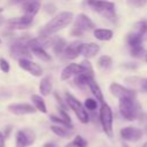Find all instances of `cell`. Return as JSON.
Masks as SVG:
<instances>
[{"instance_id":"1","label":"cell","mask_w":147,"mask_h":147,"mask_svg":"<svg viewBox=\"0 0 147 147\" xmlns=\"http://www.w3.org/2000/svg\"><path fill=\"white\" fill-rule=\"evenodd\" d=\"M74 20V14L71 11H61L55 15L44 28L40 30V36H52L57 31L68 26Z\"/></svg>"},{"instance_id":"2","label":"cell","mask_w":147,"mask_h":147,"mask_svg":"<svg viewBox=\"0 0 147 147\" xmlns=\"http://www.w3.org/2000/svg\"><path fill=\"white\" fill-rule=\"evenodd\" d=\"M119 113L126 121H136L141 116V107L136 98L119 99Z\"/></svg>"},{"instance_id":"3","label":"cell","mask_w":147,"mask_h":147,"mask_svg":"<svg viewBox=\"0 0 147 147\" xmlns=\"http://www.w3.org/2000/svg\"><path fill=\"white\" fill-rule=\"evenodd\" d=\"M95 29V24L93 21L85 14H79L74 21V29L71 30V34L75 37H82L85 32L93 31Z\"/></svg>"},{"instance_id":"4","label":"cell","mask_w":147,"mask_h":147,"mask_svg":"<svg viewBox=\"0 0 147 147\" xmlns=\"http://www.w3.org/2000/svg\"><path fill=\"white\" fill-rule=\"evenodd\" d=\"M65 102H67L68 107L75 113V115L77 116V118H78L83 124L88 123L90 116H88V114H87V110L85 109V107L82 105L80 101H78L72 94L65 93Z\"/></svg>"},{"instance_id":"5","label":"cell","mask_w":147,"mask_h":147,"mask_svg":"<svg viewBox=\"0 0 147 147\" xmlns=\"http://www.w3.org/2000/svg\"><path fill=\"white\" fill-rule=\"evenodd\" d=\"M88 6L99 13L101 16L106 17L109 21H115L116 18V11H115V5L110 1L107 0H101V1H94L88 3Z\"/></svg>"},{"instance_id":"6","label":"cell","mask_w":147,"mask_h":147,"mask_svg":"<svg viewBox=\"0 0 147 147\" xmlns=\"http://www.w3.org/2000/svg\"><path fill=\"white\" fill-rule=\"evenodd\" d=\"M99 118L105 133L108 137H113V111L111 108L106 102L101 103Z\"/></svg>"},{"instance_id":"7","label":"cell","mask_w":147,"mask_h":147,"mask_svg":"<svg viewBox=\"0 0 147 147\" xmlns=\"http://www.w3.org/2000/svg\"><path fill=\"white\" fill-rule=\"evenodd\" d=\"M26 40H23V39H18V40H15L11 45H10V54L13 57L17 59V60H21V59H29L32 56L31 55V52L26 45Z\"/></svg>"},{"instance_id":"8","label":"cell","mask_w":147,"mask_h":147,"mask_svg":"<svg viewBox=\"0 0 147 147\" xmlns=\"http://www.w3.org/2000/svg\"><path fill=\"white\" fill-rule=\"evenodd\" d=\"M36 141V133L31 129H21L15 133L16 147H29Z\"/></svg>"},{"instance_id":"9","label":"cell","mask_w":147,"mask_h":147,"mask_svg":"<svg viewBox=\"0 0 147 147\" xmlns=\"http://www.w3.org/2000/svg\"><path fill=\"white\" fill-rule=\"evenodd\" d=\"M110 92L114 96H116L117 99H124V98H136L137 96V92L133 88H129L125 87L121 84L117 83H111L110 84Z\"/></svg>"},{"instance_id":"10","label":"cell","mask_w":147,"mask_h":147,"mask_svg":"<svg viewBox=\"0 0 147 147\" xmlns=\"http://www.w3.org/2000/svg\"><path fill=\"white\" fill-rule=\"evenodd\" d=\"M26 45L31 52V54H33L36 57H38L39 60L41 61H51V55H48V53L45 51V48H42L40 45H38L34 40V38H31V39H28L26 41Z\"/></svg>"},{"instance_id":"11","label":"cell","mask_w":147,"mask_h":147,"mask_svg":"<svg viewBox=\"0 0 147 147\" xmlns=\"http://www.w3.org/2000/svg\"><path fill=\"white\" fill-rule=\"evenodd\" d=\"M7 109L9 113L17 115V116L34 114L37 111L36 108L30 103H10V105H8Z\"/></svg>"},{"instance_id":"12","label":"cell","mask_w":147,"mask_h":147,"mask_svg":"<svg viewBox=\"0 0 147 147\" xmlns=\"http://www.w3.org/2000/svg\"><path fill=\"white\" fill-rule=\"evenodd\" d=\"M82 41H78V40H75L72 42H70L69 45L67 44L64 51L62 52L61 56L64 59V60H74L76 59L77 56H79V52H80V46H82Z\"/></svg>"},{"instance_id":"13","label":"cell","mask_w":147,"mask_h":147,"mask_svg":"<svg viewBox=\"0 0 147 147\" xmlns=\"http://www.w3.org/2000/svg\"><path fill=\"white\" fill-rule=\"evenodd\" d=\"M18 64H20V68L28 71L29 74H31L32 76H36V77H39L42 75V69L39 64L32 62L31 60L29 59H21L18 60Z\"/></svg>"},{"instance_id":"14","label":"cell","mask_w":147,"mask_h":147,"mask_svg":"<svg viewBox=\"0 0 147 147\" xmlns=\"http://www.w3.org/2000/svg\"><path fill=\"white\" fill-rule=\"evenodd\" d=\"M142 130L134 127V126H126L121 130V137L125 141H138L142 137Z\"/></svg>"},{"instance_id":"15","label":"cell","mask_w":147,"mask_h":147,"mask_svg":"<svg viewBox=\"0 0 147 147\" xmlns=\"http://www.w3.org/2000/svg\"><path fill=\"white\" fill-rule=\"evenodd\" d=\"M33 22V17L23 14V16L21 17H15L8 21V25L10 29H26L28 26H30Z\"/></svg>"},{"instance_id":"16","label":"cell","mask_w":147,"mask_h":147,"mask_svg":"<svg viewBox=\"0 0 147 147\" xmlns=\"http://www.w3.org/2000/svg\"><path fill=\"white\" fill-rule=\"evenodd\" d=\"M40 5H41V0H25L24 2H22V8L25 15L34 17V15L40 9Z\"/></svg>"},{"instance_id":"17","label":"cell","mask_w":147,"mask_h":147,"mask_svg":"<svg viewBox=\"0 0 147 147\" xmlns=\"http://www.w3.org/2000/svg\"><path fill=\"white\" fill-rule=\"evenodd\" d=\"M83 72V68L80 64L78 63H70L68 64L61 72V79L62 80H67L69 78H71L72 76H76L78 74Z\"/></svg>"},{"instance_id":"18","label":"cell","mask_w":147,"mask_h":147,"mask_svg":"<svg viewBox=\"0 0 147 147\" xmlns=\"http://www.w3.org/2000/svg\"><path fill=\"white\" fill-rule=\"evenodd\" d=\"M99 52H100L99 45H96V44H94V42H87V44H84V42H83L82 46H80L79 55H83L84 57L90 59V57L95 56Z\"/></svg>"},{"instance_id":"19","label":"cell","mask_w":147,"mask_h":147,"mask_svg":"<svg viewBox=\"0 0 147 147\" xmlns=\"http://www.w3.org/2000/svg\"><path fill=\"white\" fill-rule=\"evenodd\" d=\"M87 87L90 88V91L93 93V95L95 96V100L100 103H103L105 102V98H103V94H102V91L100 88V86L98 85V83L94 80V78L90 79L87 82Z\"/></svg>"},{"instance_id":"20","label":"cell","mask_w":147,"mask_h":147,"mask_svg":"<svg viewBox=\"0 0 147 147\" xmlns=\"http://www.w3.org/2000/svg\"><path fill=\"white\" fill-rule=\"evenodd\" d=\"M126 42H127V45L130 46V48H134V47L142 46L144 40H142V38H141L138 33H136L134 31H131V32L127 33V36H126Z\"/></svg>"},{"instance_id":"21","label":"cell","mask_w":147,"mask_h":147,"mask_svg":"<svg viewBox=\"0 0 147 147\" xmlns=\"http://www.w3.org/2000/svg\"><path fill=\"white\" fill-rule=\"evenodd\" d=\"M75 78H74V83H75V85L78 87V88H80V90H85L86 87H87V82L90 80V79H92V78H94L93 76H88V75H86V74H78V75H76V76H74Z\"/></svg>"},{"instance_id":"22","label":"cell","mask_w":147,"mask_h":147,"mask_svg":"<svg viewBox=\"0 0 147 147\" xmlns=\"http://www.w3.org/2000/svg\"><path fill=\"white\" fill-rule=\"evenodd\" d=\"M52 88H53V85H52V78H51V76H45L41 79L40 84H39V91H40L41 95H44V96L48 95L52 92Z\"/></svg>"},{"instance_id":"23","label":"cell","mask_w":147,"mask_h":147,"mask_svg":"<svg viewBox=\"0 0 147 147\" xmlns=\"http://www.w3.org/2000/svg\"><path fill=\"white\" fill-rule=\"evenodd\" d=\"M93 34L98 40L101 41H108L113 38V31L109 29H94Z\"/></svg>"},{"instance_id":"24","label":"cell","mask_w":147,"mask_h":147,"mask_svg":"<svg viewBox=\"0 0 147 147\" xmlns=\"http://www.w3.org/2000/svg\"><path fill=\"white\" fill-rule=\"evenodd\" d=\"M31 101H32V105L33 107L36 108V110L42 113V114H46L47 113V107H46V103L44 101V99L40 96V95H37V94H32L31 95Z\"/></svg>"},{"instance_id":"25","label":"cell","mask_w":147,"mask_h":147,"mask_svg":"<svg viewBox=\"0 0 147 147\" xmlns=\"http://www.w3.org/2000/svg\"><path fill=\"white\" fill-rule=\"evenodd\" d=\"M51 130L56 134L59 136L60 138H69L71 137V129H68L65 126H61V125H56V124H53L51 125Z\"/></svg>"},{"instance_id":"26","label":"cell","mask_w":147,"mask_h":147,"mask_svg":"<svg viewBox=\"0 0 147 147\" xmlns=\"http://www.w3.org/2000/svg\"><path fill=\"white\" fill-rule=\"evenodd\" d=\"M132 31L138 33L142 38L144 41L147 40V21H139V22H137L134 24Z\"/></svg>"},{"instance_id":"27","label":"cell","mask_w":147,"mask_h":147,"mask_svg":"<svg viewBox=\"0 0 147 147\" xmlns=\"http://www.w3.org/2000/svg\"><path fill=\"white\" fill-rule=\"evenodd\" d=\"M67 46V42L63 38H60V37H56L54 38V41H53V45H52V48H53V52L57 55H61L62 52L64 51Z\"/></svg>"},{"instance_id":"28","label":"cell","mask_w":147,"mask_h":147,"mask_svg":"<svg viewBox=\"0 0 147 147\" xmlns=\"http://www.w3.org/2000/svg\"><path fill=\"white\" fill-rule=\"evenodd\" d=\"M126 82H132L130 84L138 85L139 90L144 93H147V78H138V77H129L125 79Z\"/></svg>"},{"instance_id":"29","label":"cell","mask_w":147,"mask_h":147,"mask_svg":"<svg viewBox=\"0 0 147 147\" xmlns=\"http://www.w3.org/2000/svg\"><path fill=\"white\" fill-rule=\"evenodd\" d=\"M98 64H99V67L102 70H106L107 71V70H110L111 69V67H113V60L108 55H102V56L99 57Z\"/></svg>"},{"instance_id":"30","label":"cell","mask_w":147,"mask_h":147,"mask_svg":"<svg viewBox=\"0 0 147 147\" xmlns=\"http://www.w3.org/2000/svg\"><path fill=\"white\" fill-rule=\"evenodd\" d=\"M49 119H51L54 124H56V125H61V126H65V127H68V129H72V124L65 122V121H64L62 117H60V116L51 115V116H49Z\"/></svg>"},{"instance_id":"31","label":"cell","mask_w":147,"mask_h":147,"mask_svg":"<svg viewBox=\"0 0 147 147\" xmlns=\"http://www.w3.org/2000/svg\"><path fill=\"white\" fill-rule=\"evenodd\" d=\"M146 49L144 48V46H139V47H134V48H130V53L133 57L137 59H142L146 55Z\"/></svg>"},{"instance_id":"32","label":"cell","mask_w":147,"mask_h":147,"mask_svg":"<svg viewBox=\"0 0 147 147\" xmlns=\"http://www.w3.org/2000/svg\"><path fill=\"white\" fill-rule=\"evenodd\" d=\"M83 68V74H86L88 76H93L94 77V71H93V68H92V64L90 63V61L87 60H84L79 63Z\"/></svg>"},{"instance_id":"33","label":"cell","mask_w":147,"mask_h":147,"mask_svg":"<svg viewBox=\"0 0 147 147\" xmlns=\"http://www.w3.org/2000/svg\"><path fill=\"white\" fill-rule=\"evenodd\" d=\"M71 142H72V145L75 147H87V145H88L87 140L85 138H83L82 136H79V134L75 136V138H74V140Z\"/></svg>"},{"instance_id":"34","label":"cell","mask_w":147,"mask_h":147,"mask_svg":"<svg viewBox=\"0 0 147 147\" xmlns=\"http://www.w3.org/2000/svg\"><path fill=\"white\" fill-rule=\"evenodd\" d=\"M84 107H85V109L93 111V110H95V109L98 108V101H96L95 99L87 98V99L85 100V102H84Z\"/></svg>"},{"instance_id":"35","label":"cell","mask_w":147,"mask_h":147,"mask_svg":"<svg viewBox=\"0 0 147 147\" xmlns=\"http://www.w3.org/2000/svg\"><path fill=\"white\" fill-rule=\"evenodd\" d=\"M127 2L130 6L136 7V8H140V7H144L145 5H147V0H127Z\"/></svg>"},{"instance_id":"36","label":"cell","mask_w":147,"mask_h":147,"mask_svg":"<svg viewBox=\"0 0 147 147\" xmlns=\"http://www.w3.org/2000/svg\"><path fill=\"white\" fill-rule=\"evenodd\" d=\"M0 69H1V71H3L5 74H8V72H9V69H10L8 61H7L6 59H3V57H0Z\"/></svg>"},{"instance_id":"37","label":"cell","mask_w":147,"mask_h":147,"mask_svg":"<svg viewBox=\"0 0 147 147\" xmlns=\"http://www.w3.org/2000/svg\"><path fill=\"white\" fill-rule=\"evenodd\" d=\"M123 68H125V69H131V70H133V69H137V64L136 63H125L124 65H122Z\"/></svg>"},{"instance_id":"38","label":"cell","mask_w":147,"mask_h":147,"mask_svg":"<svg viewBox=\"0 0 147 147\" xmlns=\"http://www.w3.org/2000/svg\"><path fill=\"white\" fill-rule=\"evenodd\" d=\"M42 147H59V145L56 142H54V141H48V142L44 144Z\"/></svg>"},{"instance_id":"39","label":"cell","mask_w":147,"mask_h":147,"mask_svg":"<svg viewBox=\"0 0 147 147\" xmlns=\"http://www.w3.org/2000/svg\"><path fill=\"white\" fill-rule=\"evenodd\" d=\"M0 147H5V136L2 132H0Z\"/></svg>"},{"instance_id":"40","label":"cell","mask_w":147,"mask_h":147,"mask_svg":"<svg viewBox=\"0 0 147 147\" xmlns=\"http://www.w3.org/2000/svg\"><path fill=\"white\" fill-rule=\"evenodd\" d=\"M25 0H13V2L14 3H22V2H24Z\"/></svg>"},{"instance_id":"41","label":"cell","mask_w":147,"mask_h":147,"mask_svg":"<svg viewBox=\"0 0 147 147\" xmlns=\"http://www.w3.org/2000/svg\"><path fill=\"white\" fill-rule=\"evenodd\" d=\"M94 1H101V0H85V2L88 5V3H91V2H94Z\"/></svg>"},{"instance_id":"42","label":"cell","mask_w":147,"mask_h":147,"mask_svg":"<svg viewBox=\"0 0 147 147\" xmlns=\"http://www.w3.org/2000/svg\"><path fill=\"white\" fill-rule=\"evenodd\" d=\"M64 147H75V146L72 145V142H69V144H67V145H65Z\"/></svg>"},{"instance_id":"43","label":"cell","mask_w":147,"mask_h":147,"mask_svg":"<svg viewBox=\"0 0 147 147\" xmlns=\"http://www.w3.org/2000/svg\"><path fill=\"white\" fill-rule=\"evenodd\" d=\"M3 22H5L3 17H1V16H0V25H2V24H3Z\"/></svg>"},{"instance_id":"44","label":"cell","mask_w":147,"mask_h":147,"mask_svg":"<svg viewBox=\"0 0 147 147\" xmlns=\"http://www.w3.org/2000/svg\"><path fill=\"white\" fill-rule=\"evenodd\" d=\"M144 59H145V61L147 62V52H146V55H145V57H144Z\"/></svg>"},{"instance_id":"45","label":"cell","mask_w":147,"mask_h":147,"mask_svg":"<svg viewBox=\"0 0 147 147\" xmlns=\"http://www.w3.org/2000/svg\"><path fill=\"white\" fill-rule=\"evenodd\" d=\"M122 147H129V146H127V145H126V144H124V145H123V146H122Z\"/></svg>"},{"instance_id":"46","label":"cell","mask_w":147,"mask_h":147,"mask_svg":"<svg viewBox=\"0 0 147 147\" xmlns=\"http://www.w3.org/2000/svg\"><path fill=\"white\" fill-rule=\"evenodd\" d=\"M142 147H147V142H146V144H145V145H144Z\"/></svg>"},{"instance_id":"47","label":"cell","mask_w":147,"mask_h":147,"mask_svg":"<svg viewBox=\"0 0 147 147\" xmlns=\"http://www.w3.org/2000/svg\"><path fill=\"white\" fill-rule=\"evenodd\" d=\"M1 13H2V8L0 7V14H1Z\"/></svg>"},{"instance_id":"48","label":"cell","mask_w":147,"mask_h":147,"mask_svg":"<svg viewBox=\"0 0 147 147\" xmlns=\"http://www.w3.org/2000/svg\"><path fill=\"white\" fill-rule=\"evenodd\" d=\"M146 132H147V125H146Z\"/></svg>"},{"instance_id":"49","label":"cell","mask_w":147,"mask_h":147,"mask_svg":"<svg viewBox=\"0 0 147 147\" xmlns=\"http://www.w3.org/2000/svg\"><path fill=\"white\" fill-rule=\"evenodd\" d=\"M0 44H1V40H0Z\"/></svg>"}]
</instances>
